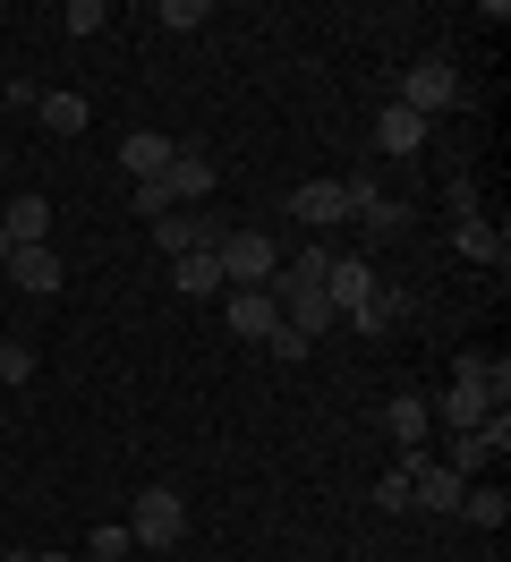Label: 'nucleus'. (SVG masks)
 <instances>
[{"label":"nucleus","mask_w":511,"mask_h":562,"mask_svg":"<svg viewBox=\"0 0 511 562\" xmlns=\"http://www.w3.org/2000/svg\"><path fill=\"white\" fill-rule=\"evenodd\" d=\"M222 281L231 290H265L273 273H281V247H273V231H222Z\"/></svg>","instance_id":"nucleus-2"},{"label":"nucleus","mask_w":511,"mask_h":562,"mask_svg":"<svg viewBox=\"0 0 511 562\" xmlns=\"http://www.w3.org/2000/svg\"><path fill=\"white\" fill-rule=\"evenodd\" d=\"M460 256H477V265H503V231H495V222H460Z\"/></svg>","instance_id":"nucleus-21"},{"label":"nucleus","mask_w":511,"mask_h":562,"mask_svg":"<svg viewBox=\"0 0 511 562\" xmlns=\"http://www.w3.org/2000/svg\"><path fill=\"white\" fill-rule=\"evenodd\" d=\"M86 554H95V562H129L136 546H129V528H95V546H86Z\"/></svg>","instance_id":"nucleus-27"},{"label":"nucleus","mask_w":511,"mask_h":562,"mask_svg":"<svg viewBox=\"0 0 511 562\" xmlns=\"http://www.w3.org/2000/svg\"><path fill=\"white\" fill-rule=\"evenodd\" d=\"M170 196H163V179H136V222H163Z\"/></svg>","instance_id":"nucleus-28"},{"label":"nucleus","mask_w":511,"mask_h":562,"mask_svg":"<svg viewBox=\"0 0 511 562\" xmlns=\"http://www.w3.org/2000/svg\"><path fill=\"white\" fill-rule=\"evenodd\" d=\"M273 299H281V324H290L299 341H315V333H333V324H341V307L324 299V290H273Z\"/></svg>","instance_id":"nucleus-9"},{"label":"nucleus","mask_w":511,"mask_h":562,"mask_svg":"<svg viewBox=\"0 0 511 562\" xmlns=\"http://www.w3.org/2000/svg\"><path fill=\"white\" fill-rule=\"evenodd\" d=\"M375 290H384V281H375V265H367V256H333V273H324V299H333L341 316H358Z\"/></svg>","instance_id":"nucleus-7"},{"label":"nucleus","mask_w":511,"mask_h":562,"mask_svg":"<svg viewBox=\"0 0 511 562\" xmlns=\"http://www.w3.org/2000/svg\"><path fill=\"white\" fill-rule=\"evenodd\" d=\"M265 350H273V358H307V350H315V341H299L290 324H273V341H265Z\"/></svg>","instance_id":"nucleus-29"},{"label":"nucleus","mask_w":511,"mask_h":562,"mask_svg":"<svg viewBox=\"0 0 511 562\" xmlns=\"http://www.w3.org/2000/svg\"><path fill=\"white\" fill-rule=\"evenodd\" d=\"M222 316H231L238 341H256V350H265L273 324H281V299H273V281H265V290H231V307H222Z\"/></svg>","instance_id":"nucleus-6"},{"label":"nucleus","mask_w":511,"mask_h":562,"mask_svg":"<svg viewBox=\"0 0 511 562\" xmlns=\"http://www.w3.org/2000/svg\"><path fill=\"white\" fill-rule=\"evenodd\" d=\"M426 392H392V401H384V435H392V443H401V452H418V443H426Z\"/></svg>","instance_id":"nucleus-13"},{"label":"nucleus","mask_w":511,"mask_h":562,"mask_svg":"<svg viewBox=\"0 0 511 562\" xmlns=\"http://www.w3.org/2000/svg\"><path fill=\"white\" fill-rule=\"evenodd\" d=\"M0 435H9V409H0Z\"/></svg>","instance_id":"nucleus-32"},{"label":"nucleus","mask_w":511,"mask_h":562,"mask_svg":"<svg viewBox=\"0 0 511 562\" xmlns=\"http://www.w3.org/2000/svg\"><path fill=\"white\" fill-rule=\"evenodd\" d=\"M460 520H469V528H503V520H511V494L469 486V494H460Z\"/></svg>","instance_id":"nucleus-20"},{"label":"nucleus","mask_w":511,"mask_h":562,"mask_svg":"<svg viewBox=\"0 0 511 562\" xmlns=\"http://www.w3.org/2000/svg\"><path fill=\"white\" fill-rule=\"evenodd\" d=\"M426 418L452 426V435H477V426L495 418V401H486L477 384H452V392H435V401H426Z\"/></svg>","instance_id":"nucleus-8"},{"label":"nucleus","mask_w":511,"mask_h":562,"mask_svg":"<svg viewBox=\"0 0 511 562\" xmlns=\"http://www.w3.org/2000/svg\"><path fill=\"white\" fill-rule=\"evenodd\" d=\"M401 103L426 120V111H452L460 103V77H452V60H418V69L401 77Z\"/></svg>","instance_id":"nucleus-5"},{"label":"nucleus","mask_w":511,"mask_h":562,"mask_svg":"<svg viewBox=\"0 0 511 562\" xmlns=\"http://www.w3.org/2000/svg\"><path fill=\"white\" fill-rule=\"evenodd\" d=\"M375 145L409 162V154H426V120H418L409 103H384V111H375Z\"/></svg>","instance_id":"nucleus-12"},{"label":"nucleus","mask_w":511,"mask_h":562,"mask_svg":"<svg viewBox=\"0 0 511 562\" xmlns=\"http://www.w3.org/2000/svg\"><path fill=\"white\" fill-rule=\"evenodd\" d=\"M154 18H163L170 35H197V26H204V18H213V9H204V0H163Z\"/></svg>","instance_id":"nucleus-23"},{"label":"nucleus","mask_w":511,"mask_h":562,"mask_svg":"<svg viewBox=\"0 0 511 562\" xmlns=\"http://www.w3.org/2000/svg\"><path fill=\"white\" fill-rule=\"evenodd\" d=\"M9 562H26V554H9Z\"/></svg>","instance_id":"nucleus-33"},{"label":"nucleus","mask_w":511,"mask_h":562,"mask_svg":"<svg viewBox=\"0 0 511 562\" xmlns=\"http://www.w3.org/2000/svg\"><path fill=\"white\" fill-rule=\"evenodd\" d=\"M60 18H68V35H102V26H111V9H102V0H68Z\"/></svg>","instance_id":"nucleus-25"},{"label":"nucleus","mask_w":511,"mask_h":562,"mask_svg":"<svg viewBox=\"0 0 511 562\" xmlns=\"http://www.w3.org/2000/svg\"><path fill=\"white\" fill-rule=\"evenodd\" d=\"M290 222H307V231H333V222H349V196H341V179H307L299 196H290Z\"/></svg>","instance_id":"nucleus-10"},{"label":"nucleus","mask_w":511,"mask_h":562,"mask_svg":"<svg viewBox=\"0 0 511 562\" xmlns=\"http://www.w3.org/2000/svg\"><path fill=\"white\" fill-rule=\"evenodd\" d=\"M154 247H163V256H213V247H222V231H213V222H179V213H163V222H154Z\"/></svg>","instance_id":"nucleus-15"},{"label":"nucleus","mask_w":511,"mask_h":562,"mask_svg":"<svg viewBox=\"0 0 511 562\" xmlns=\"http://www.w3.org/2000/svg\"><path fill=\"white\" fill-rule=\"evenodd\" d=\"M0 179H9V145H0Z\"/></svg>","instance_id":"nucleus-31"},{"label":"nucleus","mask_w":511,"mask_h":562,"mask_svg":"<svg viewBox=\"0 0 511 562\" xmlns=\"http://www.w3.org/2000/svg\"><path fill=\"white\" fill-rule=\"evenodd\" d=\"M26 562H77V554H26Z\"/></svg>","instance_id":"nucleus-30"},{"label":"nucleus","mask_w":511,"mask_h":562,"mask_svg":"<svg viewBox=\"0 0 511 562\" xmlns=\"http://www.w3.org/2000/svg\"><path fill=\"white\" fill-rule=\"evenodd\" d=\"M375 512H409V469H384V477H375Z\"/></svg>","instance_id":"nucleus-26"},{"label":"nucleus","mask_w":511,"mask_h":562,"mask_svg":"<svg viewBox=\"0 0 511 562\" xmlns=\"http://www.w3.org/2000/svg\"><path fill=\"white\" fill-rule=\"evenodd\" d=\"M34 120H43V128H52V137H86V120H95V103H86V94H34Z\"/></svg>","instance_id":"nucleus-14"},{"label":"nucleus","mask_w":511,"mask_h":562,"mask_svg":"<svg viewBox=\"0 0 511 562\" xmlns=\"http://www.w3.org/2000/svg\"><path fill=\"white\" fill-rule=\"evenodd\" d=\"M120 528H129V546L163 554V546H179V537H188V503H179L170 486H145V494L129 503V520H120Z\"/></svg>","instance_id":"nucleus-1"},{"label":"nucleus","mask_w":511,"mask_h":562,"mask_svg":"<svg viewBox=\"0 0 511 562\" xmlns=\"http://www.w3.org/2000/svg\"><path fill=\"white\" fill-rule=\"evenodd\" d=\"M0 290L52 299V290H60V256H52V247H18V256H9V281H0Z\"/></svg>","instance_id":"nucleus-11"},{"label":"nucleus","mask_w":511,"mask_h":562,"mask_svg":"<svg viewBox=\"0 0 511 562\" xmlns=\"http://www.w3.org/2000/svg\"><path fill=\"white\" fill-rule=\"evenodd\" d=\"M170 290H188V299H222V256H170Z\"/></svg>","instance_id":"nucleus-17"},{"label":"nucleus","mask_w":511,"mask_h":562,"mask_svg":"<svg viewBox=\"0 0 511 562\" xmlns=\"http://www.w3.org/2000/svg\"><path fill=\"white\" fill-rule=\"evenodd\" d=\"M452 384H477L486 401H495V409H503V401H511V358H486V350H469V358H460V375H452Z\"/></svg>","instance_id":"nucleus-18"},{"label":"nucleus","mask_w":511,"mask_h":562,"mask_svg":"<svg viewBox=\"0 0 511 562\" xmlns=\"http://www.w3.org/2000/svg\"><path fill=\"white\" fill-rule=\"evenodd\" d=\"M0 384H34V350L9 341V333H0Z\"/></svg>","instance_id":"nucleus-24"},{"label":"nucleus","mask_w":511,"mask_h":562,"mask_svg":"<svg viewBox=\"0 0 511 562\" xmlns=\"http://www.w3.org/2000/svg\"><path fill=\"white\" fill-rule=\"evenodd\" d=\"M349 324H358V333H392V324H401V299H392V290H375V299H367Z\"/></svg>","instance_id":"nucleus-22"},{"label":"nucleus","mask_w":511,"mask_h":562,"mask_svg":"<svg viewBox=\"0 0 511 562\" xmlns=\"http://www.w3.org/2000/svg\"><path fill=\"white\" fill-rule=\"evenodd\" d=\"M43 239H52V196L18 188V196H9V213H0V265H9L18 247H43Z\"/></svg>","instance_id":"nucleus-3"},{"label":"nucleus","mask_w":511,"mask_h":562,"mask_svg":"<svg viewBox=\"0 0 511 562\" xmlns=\"http://www.w3.org/2000/svg\"><path fill=\"white\" fill-rule=\"evenodd\" d=\"M163 162H170V137H163V128L120 137V171H129V179H163Z\"/></svg>","instance_id":"nucleus-16"},{"label":"nucleus","mask_w":511,"mask_h":562,"mask_svg":"<svg viewBox=\"0 0 511 562\" xmlns=\"http://www.w3.org/2000/svg\"><path fill=\"white\" fill-rule=\"evenodd\" d=\"M163 196H170V213L197 205V196H213V154H204V145H170V162H163Z\"/></svg>","instance_id":"nucleus-4"},{"label":"nucleus","mask_w":511,"mask_h":562,"mask_svg":"<svg viewBox=\"0 0 511 562\" xmlns=\"http://www.w3.org/2000/svg\"><path fill=\"white\" fill-rule=\"evenodd\" d=\"M324 273H333V247L315 239V247L290 256V273H273V290H324Z\"/></svg>","instance_id":"nucleus-19"}]
</instances>
